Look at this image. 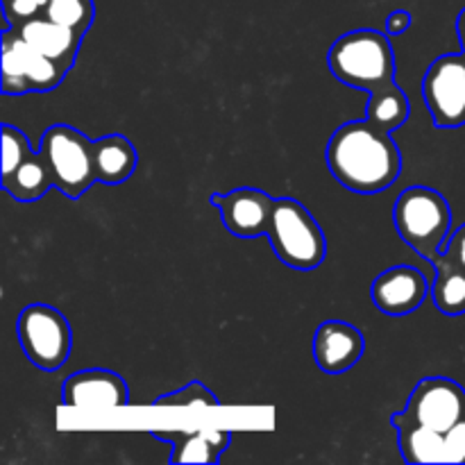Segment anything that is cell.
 <instances>
[{
  "label": "cell",
  "instance_id": "9",
  "mask_svg": "<svg viewBox=\"0 0 465 465\" xmlns=\"http://www.w3.org/2000/svg\"><path fill=\"white\" fill-rule=\"evenodd\" d=\"M422 94L436 127L454 130L465 125V54H443L431 62Z\"/></svg>",
  "mask_w": 465,
  "mask_h": 465
},
{
  "label": "cell",
  "instance_id": "3",
  "mask_svg": "<svg viewBox=\"0 0 465 465\" xmlns=\"http://www.w3.org/2000/svg\"><path fill=\"white\" fill-rule=\"evenodd\" d=\"M393 223L404 243L431 263L448 241L452 212L443 193L436 189L409 186L395 200Z\"/></svg>",
  "mask_w": 465,
  "mask_h": 465
},
{
  "label": "cell",
  "instance_id": "18",
  "mask_svg": "<svg viewBox=\"0 0 465 465\" xmlns=\"http://www.w3.org/2000/svg\"><path fill=\"white\" fill-rule=\"evenodd\" d=\"M436 275L431 282V300L436 309L445 316H461L465 313V271L445 262L443 257H436L431 262Z\"/></svg>",
  "mask_w": 465,
  "mask_h": 465
},
{
  "label": "cell",
  "instance_id": "15",
  "mask_svg": "<svg viewBox=\"0 0 465 465\" xmlns=\"http://www.w3.org/2000/svg\"><path fill=\"white\" fill-rule=\"evenodd\" d=\"M153 436L173 445L171 463H218L232 440L225 430L153 431Z\"/></svg>",
  "mask_w": 465,
  "mask_h": 465
},
{
  "label": "cell",
  "instance_id": "10",
  "mask_svg": "<svg viewBox=\"0 0 465 465\" xmlns=\"http://www.w3.org/2000/svg\"><path fill=\"white\" fill-rule=\"evenodd\" d=\"M212 204L221 212L227 232L239 239H257L266 236L275 200L262 189L243 186L225 195H212Z\"/></svg>",
  "mask_w": 465,
  "mask_h": 465
},
{
  "label": "cell",
  "instance_id": "23",
  "mask_svg": "<svg viewBox=\"0 0 465 465\" xmlns=\"http://www.w3.org/2000/svg\"><path fill=\"white\" fill-rule=\"evenodd\" d=\"M32 154L30 141L18 127L3 125V175L16 171L23 162Z\"/></svg>",
  "mask_w": 465,
  "mask_h": 465
},
{
  "label": "cell",
  "instance_id": "25",
  "mask_svg": "<svg viewBox=\"0 0 465 465\" xmlns=\"http://www.w3.org/2000/svg\"><path fill=\"white\" fill-rule=\"evenodd\" d=\"M445 463H465V418L445 431Z\"/></svg>",
  "mask_w": 465,
  "mask_h": 465
},
{
  "label": "cell",
  "instance_id": "17",
  "mask_svg": "<svg viewBox=\"0 0 465 465\" xmlns=\"http://www.w3.org/2000/svg\"><path fill=\"white\" fill-rule=\"evenodd\" d=\"M0 186L18 203H35V200L44 198L50 186L54 184L44 154L32 153L16 171L0 177Z\"/></svg>",
  "mask_w": 465,
  "mask_h": 465
},
{
  "label": "cell",
  "instance_id": "22",
  "mask_svg": "<svg viewBox=\"0 0 465 465\" xmlns=\"http://www.w3.org/2000/svg\"><path fill=\"white\" fill-rule=\"evenodd\" d=\"M221 400L212 393L204 384L200 381H191L184 389L168 393L163 398L154 400V407H218Z\"/></svg>",
  "mask_w": 465,
  "mask_h": 465
},
{
  "label": "cell",
  "instance_id": "11",
  "mask_svg": "<svg viewBox=\"0 0 465 465\" xmlns=\"http://www.w3.org/2000/svg\"><path fill=\"white\" fill-rule=\"evenodd\" d=\"M431 293V282L413 266H393L372 282V302L386 316H407L420 309Z\"/></svg>",
  "mask_w": 465,
  "mask_h": 465
},
{
  "label": "cell",
  "instance_id": "1",
  "mask_svg": "<svg viewBox=\"0 0 465 465\" xmlns=\"http://www.w3.org/2000/svg\"><path fill=\"white\" fill-rule=\"evenodd\" d=\"M327 166L339 184L352 193L375 195L395 184L402 173V153L371 121H350L331 134L325 150Z\"/></svg>",
  "mask_w": 465,
  "mask_h": 465
},
{
  "label": "cell",
  "instance_id": "28",
  "mask_svg": "<svg viewBox=\"0 0 465 465\" xmlns=\"http://www.w3.org/2000/svg\"><path fill=\"white\" fill-rule=\"evenodd\" d=\"M457 30H459V39H461L463 54H465V9L461 14H459V18H457Z\"/></svg>",
  "mask_w": 465,
  "mask_h": 465
},
{
  "label": "cell",
  "instance_id": "12",
  "mask_svg": "<svg viewBox=\"0 0 465 465\" xmlns=\"http://www.w3.org/2000/svg\"><path fill=\"white\" fill-rule=\"evenodd\" d=\"M62 400L75 409H118L130 402L125 380L114 371H80L62 386Z\"/></svg>",
  "mask_w": 465,
  "mask_h": 465
},
{
  "label": "cell",
  "instance_id": "6",
  "mask_svg": "<svg viewBox=\"0 0 465 465\" xmlns=\"http://www.w3.org/2000/svg\"><path fill=\"white\" fill-rule=\"evenodd\" d=\"M16 334L25 357L45 372L59 371L71 354V325L62 312L48 304L23 309L16 321Z\"/></svg>",
  "mask_w": 465,
  "mask_h": 465
},
{
  "label": "cell",
  "instance_id": "14",
  "mask_svg": "<svg viewBox=\"0 0 465 465\" xmlns=\"http://www.w3.org/2000/svg\"><path fill=\"white\" fill-rule=\"evenodd\" d=\"M18 36L27 41L32 48H36L39 53H44L45 57L54 59L57 64H62L64 68L71 71L73 64H75L77 53H80V45L84 35L71 30L66 25H59V23L50 21L48 16H35L27 18V21L18 23L12 27Z\"/></svg>",
  "mask_w": 465,
  "mask_h": 465
},
{
  "label": "cell",
  "instance_id": "7",
  "mask_svg": "<svg viewBox=\"0 0 465 465\" xmlns=\"http://www.w3.org/2000/svg\"><path fill=\"white\" fill-rule=\"evenodd\" d=\"M68 68L32 48L12 27L3 32V94H45L57 89Z\"/></svg>",
  "mask_w": 465,
  "mask_h": 465
},
{
  "label": "cell",
  "instance_id": "26",
  "mask_svg": "<svg viewBox=\"0 0 465 465\" xmlns=\"http://www.w3.org/2000/svg\"><path fill=\"white\" fill-rule=\"evenodd\" d=\"M440 257H443L445 262L454 263V266L463 268L465 271V225L459 227V230H454L452 234L448 236L443 250H440Z\"/></svg>",
  "mask_w": 465,
  "mask_h": 465
},
{
  "label": "cell",
  "instance_id": "2",
  "mask_svg": "<svg viewBox=\"0 0 465 465\" xmlns=\"http://www.w3.org/2000/svg\"><path fill=\"white\" fill-rule=\"evenodd\" d=\"M327 62L336 80L368 94L395 82L393 45L380 30H352L339 36Z\"/></svg>",
  "mask_w": 465,
  "mask_h": 465
},
{
  "label": "cell",
  "instance_id": "5",
  "mask_svg": "<svg viewBox=\"0 0 465 465\" xmlns=\"http://www.w3.org/2000/svg\"><path fill=\"white\" fill-rule=\"evenodd\" d=\"M44 154L53 184L66 198H82L98 182L94 163V141L71 125H50L41 136Z\"/></svg>",
  "mask_w": 465,
  "mask_h": 465
},
{
  "label": "cell",
  "instance_id": "8",
  "mask_svg": "<svg viewBox=\"0 0 465 465\" xmlns=\"http://www.w3.org/2000/svg\"><path fill=\"white\" fill-rule=\"evenodd\" d=\"M465 418V389L448 377H427L411 391L402 413L391 418L393 427H430L445 434Z\"/></svg>",
  "mask_w": 465,
  "mask_h": 465
},
{
  "label": "cell",
  "instance_id": "16",
  "mask_svg": "<svg viewBox=\"0 0 465 465\" xmlns=\"http://www.w3.org/2000/svg\"><path fill=\"white\" fill-rule=\"evenodd\" d=\"M139 157L130 139L123 134H107L94 141V163L98 182L103 184H123L134 175Z\"/></svg>",
  "mask_w": 465,
  "mask_h": 465
},
{
  "label": "cell",
  "instance_id": "24",
  "mask_svg": "<svg viewBox=\"0 0 465 465\" xmlns=\"http://www.w3.org/2000/svg\"><path fill=\"white\" fill-rule=\"evenodd\" d=\"M45 5H48V0H3L7 27L18 25V23L27 21V18L41 16Z\"/></svg>",
  "mask_w": 465,
  "mask_h": 465
},
{
  "label": "cell",
  "instance_id": "27",
  "mask_svg": "<svg viewBox=\"0 0 465 465\" xmlns=\"http://www.w3.org/2000/svg\"><path fill=\"white\" fill-rule=\"evenodd\" d=\"M409 25H411V14L404 12V9H398V12H393L386 18V32L389 35H404Z\"/></svg>",
  "mask_w": 465,
  "mask_h": 465
},
{
  "label": "cell",
  "instance_id": "21",
  "mask_svg": "<svg viewBox=\"0 0 465 465\" xmlns=\"http://www.w3.org/2000/svg\"><path fill=\"white\" fill-rule=\"evenodd\" d=\"M44 16L59 23V25L71 27L80 35H86L91 23H94L95 5L94 0H48Z\"/></svg>",
  "mask_w": 465,
  "mask_h": 465
},
{
  "label": "cell",
  "instance_id": "13",
  "mask_svg": "<svg viewBox=\"0 0 465 465\" xmlns=\"http://www.w3.org/2000/svg\"><path fill=\"white\" fill-rule=\"evenodd\" d=\"M366 352L363 334L343 321L322 322L313 336V357L327 375H343L359 363Z\"/></svg>",
  "mask_w": 465,
  "mask_h": 465
},
{
  "label": "cell",
  "instance_id": "19",
  "mask_svg": "<svg viewBox=\"0 0 465 465\" xmlns=\"http://www.w3.org/2000/svg\"><path fill=\"white\" fill-rule=\"evenodd\" d=\"M409 112L411 107H409L407 94L393 82V84L372 91L366 107V121H371L380 130L393 132L407 123Z\"/></svg>",
  "mask_w": 465,
  "mask_h": 465
},
{
  "label": "cell",
  "instance_id": "4",
  "mask_svg": "<svg viewBox=\"0 0 465 465\" xmlns=\"http://www.w3.org/2000/svg\"><path fill=\"white\" fill-rule=\"evenodd\" d=\"M266 239L272 252L293 271H316L327 254V241L321 225L302 203L277 198L268 221Z\"/></svg>",
  "mask_w": 465,
  "mask_h": 465
},
{
  "label": "cell",
  "instance_id": "20",
  "mask_svg": "<svg viewBox=\"0 0 465 465\" xmlns=\"http://www.w3.org/2000/svg\"><path fill=\"white\" fill-rule=\"evenodd\" d=\"M398 445L407 463H445V436L430 427H398Z\"/></svg>",
  "mask_w": 465,
  "mask_h": 465
}]
</instances>
